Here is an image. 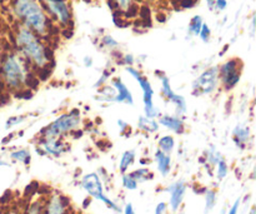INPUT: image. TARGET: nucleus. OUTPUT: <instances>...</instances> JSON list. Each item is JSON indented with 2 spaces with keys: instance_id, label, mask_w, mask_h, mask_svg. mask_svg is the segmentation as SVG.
Segmentation results:
<instances>
[{
  "instance_id": "1",
  "label": "nucleus",
  "mask_w": 256,
  "mask_h": 214,
  "mask_svg": "<svg viewBox=\"0 0 256 214\" xmlns=\"http://www.w3.org/2000/svg\"><path fill=\"white\" fill-rule=\"evenodd\" d=\"M16 45L29 64L36 69L48 68L50 63V54L46 47L40 42L35 33L24 25L16 32Z\"/></svg>"
},
{
  "instance_id": "2",
  "label": "nucleus",
  "mask_w": 256,
  "mask_h": 214,
  "mask_svg": "<svg viewBox=\"0 0 256 214\" xmlns=\"http://www.w3.org/2000/svg\"><path fill=\"white\" fill-rule=\"evenodd\" d=\"M14 12L22 22L24 27L36 33L45 35L48 32V18L44 9L36 0H15Z\"/></svg>"
},
{
  "instance_id": "3",
  "label": "nucleus",
  "mask_w": 256,
  "mask_h": 214,
  "mask_svg": "<svg viewBox=\"0 0 256 214\" xmlns=\"http://www.w3.org/2000/svg\"><path fill=\"white\" fill-rule=\"evenodd\" d=\"M2 75L5 84L12 90L22 89L29 83L26 63L19 55L12 53H9L2 58Z\"/></svg>"
},
{
  "instance_id": "4",
  "label": "nucleus",
  "mask_w": 256,
  "mask_h": 214,
  "mask_svg": "<svg viewBox=\"0 0 256 214\" xmlns=\"http://www.w3.org/2000/svg\"><path fill=\"white\" fill-rule=\"evenodd\" d=\"M82 123V115L78 109L72 110L69 113L60 115L59 118L50 123L49 125L42 130V135L44 138H59L66 133L76 129Z\"/></svg>"
},
{
  "instance_id": "5",
  "label": "nucleus",
  "mask_w": 256,
  "mask_h": 214,
  "mask_svg": "<svg viewBox=\"0 0 256 214\" xmlns=\"http://www.w3.org/2000/svg\"><path fill=\"white\" fill-rule=\"evenodd\" d=\"M126 72L139 83V87L142 90V100H144V109H145V117L152 118L155 119L156 117H159L160 113L159 109L154 105L152 103V98H154V89H152V84H150L149 80L146 78H144L142 75V73L139 70H136L132 67H128Z\"/></svg>"
},
{
  "instance_id": "6",
  "label": "nucleus",
  "mask_w": 256,
  "mask_h": 214,
  "mask_svg": "<svg viewBox=\"0 0 256 214\" xmlns=\"http://www.w3.org/2000/svg\"><path fill=\"white\" fill-rule=\"evenodd\" d=\"M218 83H219V68H209L192 83V94H210L218 88Z\"/></svg>"
},
{
  "instance_id": "7",
  "label": "nucleus",
  "mask_w": 256,
  "mask_h": 214,
  "mask_svg": "<svg viewBox=\"0 0 256 214\" xmlns=\"http://www.w3.org/2000/svg\"><path fill=\"white\" fill-rule=\"evenodd\" d=\"M240 75H242V67L240 62L236 59L229 60L219 68V78L222 79L225 89L228 90L232 89L239 83Z\"/></svg>"
},
{
  "instance_id": "8",
  "label": "nucleus",
  "mask_w": 256,
  "mask_h": 214,
  "mask_svg": "<svg viewBox=\"0 0 256 214\" xmlns=\"http://www.w3.org/2000/svg\"><path fill=\"white\" fill-rule=\"evenodd\" d=\"M50 14L54 15L55 19L62 25H68L72 20L69 5L65 0H44Z\"/></svg>"
},
{
  "instance_id": "9",
  "label": "nucleus",
  "mask_w": 256,
  "mask_h": 214,
  "mask_svg": "<svg viewBox=\"0 0 256 214\" xmlns=\"http://www.w3.org/2000/svg\"><path fill=\"white\" fill-rule=\"evenodd\" d=\"M160 80H162V94L166 99H169L172 104L176 107L178 114H184L186 113L188 107H186V100L184 99V97L174 93V90L172 89V85H170L169 78L165 74L160 75Z\"/></svg>"
},
{
  "instance_id": "10",
  "label": "nucleus",
  "mask_w": 256,
  "mask_h": 214,
  "mask_svg": "<svg viewBox=\"0 0 256 214\" xmlns=\"http://www.w3.org/2000/svg\"><path fill=\"white\" fill-rule=\"evenodd\" d=\"M82 187L84 188V190L90 197L95 198V199L102 200L104 197L102 180L96 173H90V174L85 175L82 180Z\"/></svg>"
},
{
  "instance_id": "11",
  "label": "nucleus",
  "mask_w": 256,
  "mask_h": 214,
  "mask_svg": "<svg viewBox=\"0 0 256 214\" xmlns=\"http://www.w3.org/2000/svg\"><path fill=\"white\" fill-rule=\"evenodd\" d=\"M39 150H42L44 154L54 155V157H59L62 154L65 150L64 143L60 142L58 138H44L39 142Z\"/></svg>"
},
{
  "instance_id": "12",
  "label": "nucleus",
  "mask_w": 256,
  "mask_h": 214,
  "mask_svg": "<svg viewBox=\"0 0 256 214\" xmlns=\"http://www.w3.org/2000/svg\"><path fill=\"white\" fill-rule=\"evenodd\" d=\"M170 192V205H172V209L174 212H176L179 209V207L182 205V199H184L185 192H186V185L182 180L174 183L172 185L169 187Z\"/></svg>"
},
{
  "instance_id": "13",
  "label": "nucleus",
  "mask_w": 256,
  "mask_h": 214,
  "mask_svg": "<svg viewBox=\"0 0 256 214\" xmlns=\"http://www.w3.org/2000/svg\"><path fill=\"white\" fill-rule=\"evenodd\" d=\"M68 199L62 195L54 194L45 204L44 214H66Z\"/></svg>"
},
{
  "instance_id": "14",
  "label": "nucleus",
  "mask_w": 256,
  "mask_h": 214,
  "mask_svg": "<svg viewBox=\"0 0 256 214\" xmlns=\"http://www.w3.org/2000/svg\"><path fill=\"white\" fill-rule=\"evenodd\" d=\"M112 88L116 92V97H115V102L116 103H125V104L132 105L134 104V97L130 93L129 88L122 82V79L116 78V79L112 80Z\"/></svg>"
},
{
  "instance_id": "15",
  "label": "nucleus",
  "mask_w": 256,
  "mask_h": 214,
  "mask_svg": "<svg viewBox=\"0 0 256 214\" xmlns=\"http://www.w3.org/2000/svg\"><path fill=\"white\" fill-rule=\"evenodd\" d=\"M158 123L162 127L175 132L176 134H182L185 130L184 122L178 115H162Z\"/></svg>"
},
{
  "instance_id": "16",
  "label": "nucleus",
  "mask_w": 256,
  "mask_h": 214,
  "mask_svg": "<svg viewBox=\"0 0 256 214\" xmlns=\"http://www.w3.org/2000/svg\"><path fill=\"white\" fill-rule=\"evenodd\" d=\"M155 159H156L159 172L162 173V177H166L170 173V169H172V159H170V155L162 152V150H158L155 153Z\"/></svg>"
},
{
  "instance_id": "17",
  "label": "nucleus",
  "mask_w": 256,
  "mask_h": 214,
  "mask_svg": "<svg viewBox=\"0 0 256 214\" xmlns=\"http://www.w3.org/2000/svg\"><path fill=\"white\" fill-rule=\"evenodd\" d=\"M250 138V130L249 128L244 127V125H238L234 129V139L239 147H244L246 142Z\"/></svg>"
},
{
  "instance_id": "18",
  "label": "nucleus",
  "mask_w": 256,
  "mask_h": 214,
  "mask_svg": "<svg viewBox=\"0 0 256 214\" xmlns=\"http://www.w3.org/2000/svg\"><path fill=\"white\" fill-rule=\"evenodd\" d=\"M138 127L142 130L148 133H155L158 129H159V123L155 119H152V118L148 117H140L139 122H138Z\"/></svg>"
},
{
  "instance_id": "19",
  "label": "nucleus",
  "mask_w": 256,
  "mask_h": 214,
  "mask_svg": "<svg viewBox=\"0 0 256 214\" xmlns=\"http://www.w3.org/2000/svg\"><path fill=\"white\" fill-rule=\"evenodd\" d=\"M134 160H135L134 150H126V152L122 154V160H120V170H122V173L126 172L128 168L134 163Z\"/></svg>"
},
{
  "instance_id": "20",
  "label": "nucleus",
  "mask_w": 256,
  "mask_h": 214,
  "mask_svg": "<svg viewBox=\"0 0 256 214\" xmlns=\"http://www.w3.org/2000/svg\"><path fill=\"white\" fill-rule=\"evenodd\" d=\"M174 145H175V140L172 135H164V137L160 138L159 148L162 152L169 154V153L174 149Z\"/></svg>"
},
{
  "instance_id": "21",
  "label": "nucleus",
  "mask_w": 256,
  "mask_h": 214,
  "mask_svg": "<svg viewBox=\"0 0 256 214\" xmlns=\"http://www.w3.org/2000/svg\"><path fill=\"white\" fill-rule=\"evenodd\" d=\"M12 158L16 162H22L24 164H29L30 160H32V155H30V152L26 149L16 150V152L12 153Z\"/></svg>"
},
{
  "instance_id": "22",
  "label": "nucleus",
  "mask_w": 256,
  "mask_h": 214,
  "mask_svg": "<svg viewBox=\"0 0 256 214\" xmlns=\"http://www.w3.org/2000/svg\"><path fill=\"white\" fill-rule=\"evenodd\" d=\"M205 200H206V205H205L204 214H209L210 210L214 208L215 203H216V194H215L214 190H206V194H205Z\"/></svg>"
},
{
  "instance_id": "23",
  "label": "nucleus",
  "mask_w": 256,
  "mask_h": 214,
  "mask_svg": "<svg viewBox=\"0 0 256 214\" xmlns=\"http://www.w3.org/2000/svg\"><path fill=\"white\" fill-rule=\"evenodd\" d=\"M202 24H204V23H202V19L199 15H196V17L192 18V23H190V32L195 35H199Z\"/></svg>"
},
{
  "instance_id": "24",
  "label": "nucleus",
  "mask_w": 256,
  "mask_h": 214,
  "mask_svg": "<svg viewBox=\"0 0 256 214\" xmlns=\"http://www.w3.org/2000/svg\"><path fill=\"white\" fill-rule=\"evenodd\" d=\"M122 185L126 189L135 190L138 188V180H135L130 174H124L122 175Z\"/></svg>"
},
{
  "instance_id": "25",
  "label": "nucleus",
  "mask_w": 256,
  "mask_h": 214,
  "mask_svg": "<svg viewBox=\"0 0 256 214\" xmlns=\"http://www.w3.org/2000/svg\"><path fill=\"white\" fill-rule=\"evenodd\" d=\"M216 164H218V169H216L218 178H219V179H224V178L228 175V164L222 159L219 160Z\"/></svg>"
},
{
  "instance_id": "26",
  "label": "nucleus",
  "mask_w": 256,
  "mask_h": 214,
  "mask_svg": "<svg viewBox=\"0 0 256 214\" xmlns=\"http://www.w3.org/2000/svg\"><path fill=\"white\" fill-rule=\"evenodd\" d=\"M25 118H26L25 115H16V117L9 118L6 122V124H5V128H6V129H9V128L14 127V125L20 124V123H22V120H24Z\"/></svg>"
},
{
  "instance_id": "27",
  "label": "nucleus",
  "mask_w": 256,
  "mask_h": 214,
  "mask_svg": "<svg viewBox=\"0 0 256 214\" xmlns=\"http://www.w3.org/2000/svg\"><path fill=\"white\" fill-rule=\"evenodd\" d=\"M148 174H149V170L148 169H139L132 172L130 175H132L135 180H144L148 179Z\"/></svg>"
},
{
  "instance_id": "28",
  "label": "nucleus",
  "mask_w": 256,
  "mask_h": 214,
  "mask_svg": "<svg viewBox=\"0 0 256 214\" xmlns=\"http://www.w3.org/2000/svg\"><path fill=\"white\" fill-rule=\"evenodd\" d=\"M26 214H44V207L40 202H35L32 203V205L29 208Z\"/></svg>"
},
{
  "instance_id": "29",
  "label": "nucleus",
  "mask_w": 256,
  "mask_h": 214,
  "mask_svg": "<svg viewBox=\"0 0 256 214\" xmlns=\"http://www.w3.org/2000/svg\"><path fill=\"white\" fill-rule=\"evenodd\" d=\"M210 34H212V33H210V28L208 27L206 24H202V29H200V33H199V35H200V38L202 39V42H205V43L209 42Z\"/></svg>"
},
{
  "instance_id": "30",
  "label": "nucleus",
  "mask_w": 256,
  "mask_h": 214,
  "mask_svg": "<svg viewBox=\"0 0 256 214\" xmlns=\"http://www.w3.org/2000/svg\"><path fill=\"white\" fill-rule=\"evenodd\" d=\"M208 158H209V162L212 163V164H216L219 160H222V155H220L219 152H216V150L210 152L209 154H208Z\"/></svg>"
},
{
  "instance_id": "31",
  "label": "nucleus",
  "mask_w": 256,
  "mask_h": 214,
  "mask_svg": "<svg viewBox=\"0 0 256 214\" xmlns=\"http://www.w3.org/2000/svg\"><path fill=\"white\" fill-rule=\"evenodd\" d=\"M115 3H116L120 9L129 10L130 7H132V0H115Z\"/></svg>"
},
{
  "instance_id": "32",
  "label": "nucleus",
  "mask_w": 256,
  "mask_h": 214,
  "mask_svg": "<svg viewBox=\"0 0 256 214\" xmlns=\"http://www.w3.org/2000/svg\"><path fill=\"white\" fill-rule=\"evenodd\" d=\"M165 210H166V204L165 203H159L156 205V209H155V214H164Z\"/></svg>"
},
{
  "instance_id": "33",
  "label": "nucleus",
  "mask_w": 256,
  "mask_h": 214,
  "mask_svg": "<svg viewBox=\"0 0 256 214\" xmlns=\"http://www.w3.org/2000/svg\"><path fill=\"white\" fill-rule=\"evenodd\" d=\"M226 5H228L226 0H216V2H215V7H216L219 10H224L225 8H226Z\"/></svg>"
},
{
  "instance_id": "34",
  "label": "nucleus",
  "mask_w": 256,
  "mask_h": 214,
  "mask_svg": "<svg viewBox=\"0 0 256 214\" xmlns=\"http://www.w3.org/2000/svg\"><path fill=\"white\" fill-rule=\"evenodd\" d=\"M104 42H105V45H108V47H112V48H114V47H116L118 45V43L115 42L114 39H112V37H106L104 39Z\"/></svg>"
},
{
  "instance_id": "35",
  "label": "nucleus",
  "mask_w": 256,
  "mask_h": 214,
  "mask_svg": "<svg viewBox=\"0 0 256 214\" xmlns=\"http://www.w3.org/2000/svg\"><path fill=\"white\" fill-rule=\"evenodd\" d=\"M239 205H240V199H238L236 202L234 203V205L232 207V209L229 210L228 214H238V210H239Z\"/></svg>"
},
{
  "instance_id": "36",
  "label": "nucleus",
  "mask_w": 256,
  "mask_h": 214,
  "mask_svg": "<svg viewBox=\"0 0 256 214\" xmlns=\"http://www.w3.org/2000/svg\"><path fill=\"white\" fill-rule=\"evenodd\" d=\"M124 214H135V210H134V208H132V204L128 203V204L125 205Z\"/></svg>"
},
{
  "instance_id": "37",
  "label": "nucleus",
  "mask_w": 256,
  "mask_h": 214,
  "mask_svg": "<svg viewBox=\"0 0 256 214\" xmlns=\"http://www.w3.org/2000/svg\"><path fill=\"white\" fill-rule=\"evenodd\" d=\"M118 125H119V127H120V129H122V130H124L125 128L128 127V125H126V123H125V122H122V120H118Z\"/></svg>"
},
{
  "instance_id": "38",
  "label": "nucleus",
  "mask_w": 256,
  "mask_h": 214,
  "mask_svg": "<svg viewBox=\"0 0 256 214\" xmlns=\"http://www.w3.org/2000/svg\"><path fill=\"white\" fill-rule=\"evenodd\" d=\"M128 60V64H132L134 63V57L132 55H128V57H125V62Z\"/></svg>"
},
{
  "instance_id": "39",
  "label": "nucleus",
  "mask_w": 256,
  "mask_h": 214,
  "mask_svg": "<svg viewBox=\"0 0 256 214\" xmlns=\"http://www.w3.org/2000/svg\"><path fill=\"white\" fill-rule=\"evenodd\" d=\"M215 2H216V0H206V3H208V5H209L210 8H212L215 5Z\"/></svg>"
},
{
  "instance_id": "40",
  "label": "nucleus",
  "mask_w": 256,
  "mask_h": 214,
  "mask_svg": "<svg viewBox=\"0 0 256 214\" xmlns=\"http://www.w3.org/2000/svg\"><path fill=\"white\" fill-rule=\"evenodd\" d=\"M250 214H255V208H252V209L250 210Z\"/></svg>"
}]
</instances>
